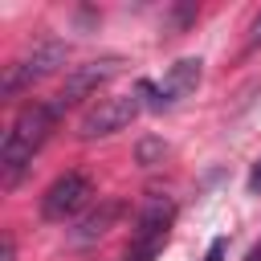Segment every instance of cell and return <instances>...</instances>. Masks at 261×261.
I'll return each mask as SVG.
<instances>
[{
  "mask_svg": "<svg viewBox=\"0 0 261 261\" xmlns=\"http://www.w3.org/2000/svg\"><path fill=\"white\" fill-rule=\"evenodd\" d=\"M196 82H200V61L196 57H184V61H175L167 73H163V82H139L135 86V94L143 98V106H151V110H167V106H175L179 98H188L192 90H196Z\"/></svg>",
  "mask_w": 261,
  "mask_h": 261,
  "instance_id": "obj_4",
  "label": "cell"
},
{
  "mask_svg": "<svg viewBox=\"0 0 261 261\" xmlns=\"http://www.w3.org/2000/svg\"><path fill=\"white\" fill-rule=\"evenodd\" d=\"M135 159H139L143 167H151L155 159H163V139H143V143L135 147Z\"/></svg>",
  "mask_w": 261,
  "mask_h": 261,
  "instance_id": "obj_9",
  "label": "cell"
},
{
  "mask_svg": "<svg viewBox=\"0 0 261 261\" xmlns=\"http://www.w3.org/2000/svg\"><path fill=\"white\" fill-rule=\"evenodd\" d=\"M65 61H69V45H65V41H37L33 49H24L16 61L4 65V82H0L4 98H16L20 90H29V86L53 77Z\"/></svg>",
  "mask_w": 261,
  "mask_h": 261,
  "instance_id": "obj_2",
  "label": "cell"
},
{
  "mask_svg": "<svg viewBox=\"0 0 261 261\" xmlns=\"http://www.w3.org/2000/svg\"><path fill=\"white\" fill-rule=\"evenodd\" d=\"M249 45H261V12H257V20H253V29H249Z\"/></svg>",
  "mask_w": 261,
  "mask_h": 261,
  "instance_id": "obj_13",
  "label": "cell"
},
{
  "mask_svg": "<svg viewBox=\"0 0 261 261\" xmlns=\"http://www.w3.org/2000/svg\"><path fill=\"white\" fill-rule=\"evenodd\" d=\"M143 110V98L139 94H118V98H102L98 106H90L77 122V135L82 139H98V135H114L122 126H130Z\"/></svg>",
  "mask_w": 261,
  "mask_h": 261,
  "instance_id": "obj_6",
  "label": "cell"
},
{
  "mask_svg": "<svg viewBox=\"0 0 261 261\" xmlns=\"http://www.w3.org/2000/svg\"><path fill=\"white\" fill-rule=\"evenodd\" d=\"M224 253H228V241H224V237H216V241L208 245V253H204V261H224Z\"/></svg>",
  "mask_w": 261,
  "mask_h": 261,
  "instance_id": "obj_10",
  "label": "cell"
},
{
  "mask_svg": "<svg viewBox=\"0 0 261 261\" xmlns=\"http://www.w3.org/2000/svg\"><path fill=\"white\" fill-rule=\"evenodd\" d=\"M0 261H16V245H12V237H4V245H0Z\"/></svg>",
  "mask_w": 261,
  "mask_h": 261,
  "instance_id": "obj_12",
  "label": "cell"
},
{
  "mask_svg": "<svg viewBox=\"0 0 261 261\" xmlns=\"http://www.w3.org/2000/svg\"><path fill=\"white\" fill-rule=\"evenodd\" d=\"M122 69V57H98V61H86V65H73L69 73H65V82H61V90L53 94V110L61 114L65 106H73V102H82V98H90L98 86H106L114 73Z\"/></svg>",
  "mask_w": 261,
  "mask_h": 261,
  "instance_id": "obj_5",
  "label": "cell"
},
{
  "mask_svg": "<svg viewBox=\"0 0 261 261\" xmlns=\"http://www.w3.org/2000/svg\"><path fill=\"white\" fill-rule=\"evenodd\" d=\"M118 216H122V200H102L98 208H90L86 216H77V224L69 228V245H94Z\"/></svg>",
  "mask_w": 261,
  "mask_h": 261,
  "instance_id": "obj_8",
  "label": "cell"
},
{
  "mask_svg": "<svg viewBox=\"0 0 261 261\" xmlns=\"http://www.w3.org/2000/svg\"><path fill=\"white\" fill-rule=\"evenodd\" d=\"M53 122H57L53 102H29L12 118V126L4 130V143H0V175H4V188H16V179L24 175V167L33 163V155L45 147Z\"/></svg>",
  "mask_w": 261,
  "mask_h": 261,
  "instance_id": "obj_1",
  "label": "cell"
},
{
  "mask_svg": "<svg viewBox=\"0 0 261 261\" xmlns=\"http://www.w3.org/2000/svg\"><path fill=\"white\" fill-rule=\"evenodd\" d=\"M171 220H175V204H171V196H151V200L139 208V216H135V232H130L126 261H155L159 249L167 245Z\"/></svg>",
  "mask_w": 261,
  "mask_h": 261,
  "instance_id": "obj_3",
  "label": "cell"
},
{
  "mask_svg": "<svg viewBox=\"0 0 261 261\" xmlns=\"http://www.w3.org/2000/svg\"><path fill=\"white\" fill-rule=\"evenodd\" d=\"M249 192H257L261 196V159L253 163V171H249Z\"/></svg>",
  "mask_w": 261,
  "mask_h": 261,
  "instance_id": "obj_11",
  "label": "cell"
},
{
  "mask_svg": "<svg viewBox=\"0 0 261 261\" xmlns=\"http://www.w3.org/2000/svg\"><path fill=\"white\" fill-rule=\"evenodd\" d=\"M90 196H94L90 175H82V171H65V175H57V179L45 188V196H41V216H45V220H65V216L82 212Z\"/></svg>",
  "mask_w": 261,
  "mask_h": 261,
  "instance_id": "obj_7",
  "label": "cell"
}]
</instances>
